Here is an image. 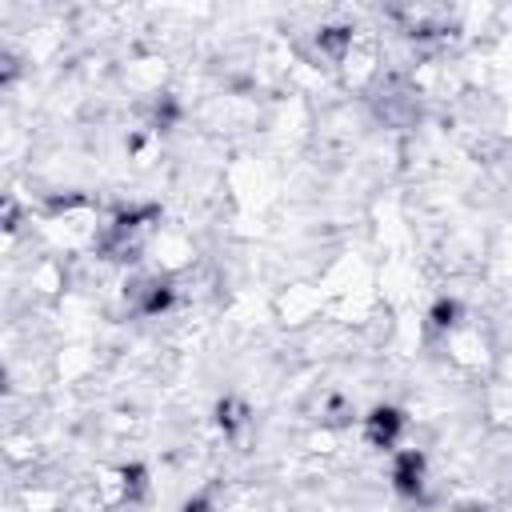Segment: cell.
Listing matches in <instances>:
<instances>
[{"mask_svg":"<svg viewBox=\"0 0 512 512\" xmlns=\"http://www.w3.org/2000/svg\"><path fill=\"white\" fill-rule=\"evenodd\" d=\"M400 432H404V416L396 408H372L364 416V436L372 448H392Z\"/></svg>","mask_w":512,"mask_h":512,"instance_id":"1","label":"cell"},{"mask_svg":"<svg viewBox=\"0 0 512 512\" xmlns=\"http://www.w3.org/2000/svg\"><path fill=\"white\" fill-rule=\"evenodd\" d=\"M392 480L404 496H416L424 488V452H400L396 468H392Z\"/></svg>","mask_w":512,"mask_h":512,"instance_id":"2","label":"cell"}]
</instances>
